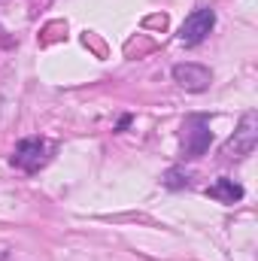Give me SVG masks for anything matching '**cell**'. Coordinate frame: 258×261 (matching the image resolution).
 <instances>
[{"label": "cell", "instance_id": "obj_8", "mask_svg": "<svg viewBox=\"0 0 258 261\" xmlns=\"http://www.w3.org/2000/svg\"><path fill=\"white\" fill-rule=\"evenodd\" d=\"M131 125V116H122V119H119V125H116V130H125Z\"/></svg>", "mask_w": 258, "mask_h": 261}, {"label": "cell", "instance_id": "obj_3", "mask_svg": "<svg viewBox=\"0 0 258 261\" xmlns=\"http://www.w3.org/2000/svg\"><path fill=\"white\" fill-rule=\"evenodd\" d=\"M216 28V12L213 9H194L192 15L183 21V28H179V40L186 43V46H197V43H203L207 37H210V31Z\"/></svg>", "mask_w": 258, "mask_h": 261}, {"label": "cell", "instance_id": "obj_5", "mask_svg": "<svg viewBox=\"0 0 258 261\" xmlns=\"http://www.w3.org/2000/svg\"><path fill=\"white\" fill-rule=\"evenodd\" d=\"M213 143V134L207 128L203 119H194L192 125H186V134H183V152L186 158H200Z\"/></svg>", "mask_w": 258, "mask_h": 261}, {"label": "cell", "instance_id": "obj_6", "mask_svg": "<svg viewBox=\"0 0 258 261\" xmlns=\"http://www.w3.org/2000/svg\"><path fill=\"white\" fill-rule=\"evenodd\" d=\"M207 195L213 197V200H222V203H237L243 197V186L234 182V179H228V176H222V179H216L207 189Z\"/></svg>", "mask_w": 258, "mask_h": 261}, {"label": "cell", "instance_id": "obj_7", "mask_svg": "<svg viewBox=\"0 0 258 261\" xmlns=\"http://www.w3.org/2000/svg\"><path fill=\"white\" fill-rule=\"evenodd\" d=\"M164 186H167V189H186V186H189V176H186L183 170L173 167V170L164 173Z\"/></svg>", "mask_w": 258, "mask_h": 261}, {"label": "cell", "instance_id": "obj_2", "mask_svg": "<svg viewBox=\"0 0 258 261\" xmlns=\"http://www.w3.org/2000/svg\"><path fill=\"white\" fill-rule=\"evenodd\" d=\"M9 161H12L18 170L34 173V170H40V167L49 161V143L40 140V137H28V140H21V143L15 146V152L9 155Z\"/></svg>", "mask_w": 258, "mask_h": 261}, {"label": "cell", "instance_id": "obj_1", "mask_svg": "<svg viewBox=\"0 0 258 261\" xmlns=\"http://www.w3.org/2000/svg\"><path fill=\"white\" fill-rule=\"evenodd\" d=\"M255 146H258V113L255 110H249V113L243 116L240 128L234 130V137L222 146V155H225L228 161H240V158L252 155Z\"/></svg>", "mask_w": 258, "mask_h": 261}, {"label": "cell", "instance_id": "obj_4", "mask_svg": "<svg viewBox=\"0 0 258 261\" xmlns=\"http://www.w3.org/2000/svg\"><path fill=\"white\" fill-rule=\"evenodd\" d=\"M173 82H176L179 88H186V91H207L210 82H213V70L203 67V64L186 61V64L173 67Z\"/></svg>", "mask_w": 258, "mask_h": 261}]
</instances>
